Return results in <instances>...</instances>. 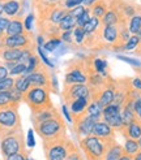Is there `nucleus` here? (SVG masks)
Wrapping results in <instances>:
<instances>
[{
	"mask_svg": "<svg viewBox=\"0 0 141 160\" xmlns=\"http://www.w3.org/2000/svg\"><path fill=\"white\" fill-rule=\"evenodd\" d=\"M42 147L46 160H67V158L78 148V145L69 139L64 138H54L42 141Z\"/></svg>",
	"mask_w": 141,
	"mask_h": 160,
	"instance_id": "nucleus-1",
	"label": "nucleus"
},
{
	"mask_svg": "<svg viewBox=\"0 0 141 160\" xmlns=\"http://www.w3.org/2000/svg\"><path fill=\"white\" fill-rule=\"evenodd\" d=\"M22 102L30 108L31 113H37L43 109L55 107L51 100V91L44 87H30L24 94Z\"/></svg>",
	"mask_w": 141,
	"mask_h": 160,
	"instance_id": "nucleus-2",
	"label": "nucleus"
},
{
	"mask_svg": "<svg viewBox=\"0 0 141 160\" xmlns=\"http://www.w3.org/2000/svg\"><path fill=\"white\" fill-rule=\"evenodd\" d=\"M35 133L39 135L42 141L44 139H54V138H64L68 137L67 134V124L63 118L61 113L55 116L47 121L38 124L34 126Z\"/></svg>",
	"mask_w": 141,
	"mask_h": 160,
	"instance_id": "nucleus-3",
	"label": "nucleus"
},
{
	"mask_svg": "<svg viewBox=\"0 0 141 160\" xmlns=\"http://www.w3.org/2000/svg\"><path fill=\"white\" fill-rule=\"evenodd\" d=\"M112 143L103 142L102 139L90 134L88 137L78 141V147L82 151L85 160H103V156L106 154L107 148L110 147V145H112Z\"/></svg>",
	"mask_w": 141,
	"mask_h": 160,
	"instance_id": "nucleus-4",
	"label": "nucleus"
},
{
	"mask_svg": "<svg viewBox=\"0 0 141 160\" xmlns=\"http://www.w3.org/2000/svg\"><path fill=\"white\" fill-rule=\"evenodd\" d=\"M22 130L18 108L0 109V139Z\"/></svg>",
	"mask_w": 141,
	"mask_h": 160,
	"instance_id": "nucleus-5",
	"label": "nucleus"
},
{
	"mask_svg": "<svg viewBox=\"0 0 141 160\" xmlns=\"http://www.w3.org/2000/svg\"><path fill=\"white\" fill-rule=\"evenodd\" d=\"M34 9L37 12V21L50 22V23H55V25H59V22L69 12L67 8L63 7V2L56 4L38 5V7H34Z\"/></svg>",
	"mask_w": 141,
	"mask_h": 160,
	"instance_id": "nucleus-6",
	"label": "nucleus"
},
{
	"mask_svg": "<svg viewBox=\"0 0 141 160\" xmlns=\"http://www.w3.org/2000/svg\"><path fill=\"white\" fill-rule=\"evenodd\" d=\"M25 151L29 150L26 147L25 135H24L22 130L18 133L7 135V137L0 139V152H2L4 159L18 152H25Z\"/></svg>",
	"mask_w": 141,
	"mask_h": 160,
	"instance_id": "nucleus-7",
	"label": "nucleus"
},
{
	"mask_svg": "<svg viewBox=\"0 0 141 160\" xmlns=\"http://www.w3.org/2000/svg\"><path fill=\"white\" fill-rule=\"evenodd\" d=\"M72 83H88V74H86L84 59H75L68 62L64 77V85Z\"/></svg>",
	"mask_w": 141,
	"mask_h": 160,
	"instance_id": "nucleus-8",
	"label": "nucleus"
},
{
	"mask_svg": "<svg viewBox=\"0 0 141 160\" xmlns=\"http://www.w3.org/2000/svg\"><path fill=\"white\" fill-rule=\"evenodd\" d=\"M0 44L8 48H17V50H34L37 48L35 37L31 31H25L22 34L13 35V37H5Z\"/></svg>",
	"mask_w": 141,
	"mask_h": 160,
	"instance_id": "nucleus-9",
	"label": "nucleus"
},
{
	"mask_svg": "<svg viewBox=\"0 0 141 160\" xmlns=\"http://www.w3.org/2000/svg\"><path fill=\"white\" fill-rule=\"evenodd\" d=\"M28 78H29L31 87H44V89L51 91L52 74L50 73L49 67L46 64H43L42 61L30 74H28Z\"/></svg>",
	"mask_w": 141,
	"mask_h": 160,
	"instance_id": "nucleus-10",
	"label": "nucleus"
},
{
	"mask_svg": "<svg viewBox=\"0 0 141 160\" xmlns=\"http://www.w3.org/2000/svg\"><path fill=\"white\" fill-rule=\"evenodd\" d=\"M61 98L64 104L68 107L70 103L78 98H89V86L86 83L64 85L61 91Z\"/></svg>",
	"mask_w": 141,
	"mask_h": 160,
	"instance_id": "nucleus-11",
	"label": "nucleus"
},
{
	"mask_svg": "<svg viewBox=\"0 0 141 160\" xmlns=\"http://www.w3.org/2000/svg\"><path fill=\"white\" fill-rule=\"evenodd\" d=\"M96 122H97V120L88 116V115H85L81 118L73 121L72 122L73 124V132L77 135V139L80 141V139H82L85 137H88V135H90Z\"/></svg>",
	"mask_w": 141,
	"mask_h": 160,
	"instance_id": "nucleus-12",
	"label": "nucleus"
},
{
	"mask_svg": "<svg viewBox=\"0 0 141 160\" xmlns=\"http://www.w3.org/2000/svg\"><path fill=\"white\" fill-rule=\"evenodd\" d=\"M91 135H94V137H97V138L102 139L103 142H107V143H112L116 141L115 129H112V128L107 122H105L103 120H99V121L96 122V125L93 128Z\"/></svg>",
	"mask_w": 141,
	"mask_h": 160,
	"instance_id": "nucleus-13",
	"label": "nucleus"
},
{
	"mask_svg": "<svg viewBox=\"0 0 141 160\" xmlns=\"http://www.w3.org/2000/svg\"><path fill=\"white\" fill-rule=\"evenodd\" d=\"M88 106H89V98H78L75 102L70 103L68 107L70 112V117H72V122L86 115Z\"/></svg>",
	"mask_w": 141,
	"mask_h": 160,
	"instance_id": "nucleus-14",
	"label": "nucleus"
},
{
	"mask_svg": "<svg viewBox=\"0 0 141 160\" xmlns=\"http://www.w3.org/2000/svg\"><path fill=\"white\" fill-rule=\"evenodd\" d=\"M119 132L122 133V135L125 139L138 141L141 138V120L137 117L136 120H133L131 124L123 126Z\"/></svg>",
	"mask_w": 141,
	"mask_h": 160,
	"instance_id": "nucleus-15",
	"label": "nucleus"
},
{
	"mask_svg": "<svg viewBox=\"0 0 141 160\" xmlns=\"http://www.w3.org/2000/svg\"><path fill=\"white\" fill-rule=\"evenodd\" d=\"M24 51L25 50H17V48H8L0 44V60L3 62H20Z\"/></svg>",
	"mask_w": 141,
	"mask_h": 160,
	"instance_id": "nucleus-16",
	"label": "nucleus"
},
{
	"mask_svg": "<svg viewBox=\"0 0 141 160\" xmlns=\"http://www.w3.org/2000/svg\"><path fill=\"white\" fill-rule=\"evenodd\" d=\"M25 26H24V17L22 14H17L16 17H12L9 21V25H8L7 30H5V37H13V35H18L25 33Z\"/></svg>",
	"mask_w": 141,
	"mask_h": 160,
	"instance_id": "nucleus-17",
	"label": "nucleus"
},
{
	"mask_svg": "<svg viewBox=\"0 0 141 160\" xmlns=\"http://www.w3.org/2000/svg\"><path fill=\"white\" fill-rule=\"evenodd\" d=\"M60 113V112L58 111V108H49V109H43L41 112H37V113H31L30 118H31V122H33V125H38V124H42L44 121H47V120H50L55 116H58Z\"/></svg>",
	"mask_w": 141,
	"mask_h": 160,
	"instance_id": "nucleus-18",
	"label": "nucleus"
},
{
	"mask_svg": "<svg viewBox=\"0 0 141 160\" xmlns=\"http://www.w3.org/2000/svg\"><path fill=\"white\" fill-rule=\"evenodd\" d=\"M21 0H5L3 3V13L7 17H16L21 13Z\"/></svg>",
	"mask_w": 141,
	"mask_h": 160,
	"instance_id": "nucleus-19",
	"label": "nucleus"
},
{
	"mask_svg": "<svg viewBox=\"0 0 141 160\" xmlns=\"http://www.w3.org/2000/svg\"><path fill=\"white\" fill-rule=\"evenodd\" d=\"M108 4H110V0H97V2L90 7L91 17H97L101 20L105 16V13L107 12Z\"/></svg>",
	"mask_w": 141,
	"mask_h": 160,
	"instance_id": "nucleus-20",
	"label": "nucleus"
},
{
	"mask_svg": "<svg viewBox=\"0 0 141 160\" xmlns=\"http://www.w3.org/2000/svg\"><path fill=\"white\" fill-rule=\"evenodd\" d=\"M123 154H124L123 146L119 145L118 142H114L112 145H110V147L107 148L106 154L103 156V160H119Z\"/></svg>",
	"mask_w": 141,
	"mask_h": 160,
	"instance_id": "nucleus-21",
	"label": "nucleus"
},
{
	"mask_svg": "<svg viewBox=\"0 0 141 160\" xmlns=\"http://www.w3.org/2000/svg\"><path fill=\"white\" fill-rule=\"evenodd\" d=\"M127 26H128V30L132 35H137L141 31V8L133 17L129 18Z\"/></svg>",
	"mask_w": 141,
	"mask_h": 160,
	"instance_id": "nucleus-22",
	"label": "nucleus"
},
{
	"mask_svg": "<svg viewBox=\"0 0 141 160\" xmlns=\"http://www.w3.org/2000/svg\"><path fill=\"white\" fill-rule=\"evenodd\" d=\"M20 106L17 103H14L12 99V94L11 91H3L0 92V109H5V108H18Z\"/></svg>",
	"mask_w": 141,
	"mask_h": 160,
	"instance_id": "nucleus-23",
	"label": "nucleus"
},
{
	"mask_svg": "<svg viewBox=\"0 0 141 160\" xmlns=\"http://www.w3.org/2000/svg\"><path fill=\"white\" fill-rule=\"evenodd\" d=\"M30 82H29V78H28V76H25V74H21V76H18L17 78H14V89L17 90V91H20L21 94H25L29 89H30Z\"/></svg>",
	"mask_w": 141,
	"mask_h": 160,
	"instance_id": "nucleus-24",
	"label": "nucleus"
},
{
	"mask_svg": "<svg viewBox=\"0 0 141 160\" xmlns=\"http://www.w3.org/2000/svg\"><path fill=\"white\" fill-rule=\"evenodd\" d=\"M76 22H77V20L75 17L67 14L65 17L59 22V30H60V33H63V31H72L77 26Z\"/></svg>",
	"mask_w": 141,
	"mask_h": 160,
	"instance_id": "nucleus-25",
	"label": "nucleus"
},
{
	"mask_svg": "<svg viewBox=\"0 0 141 160\" xmlns=\"http://www.w3.org/2000/svg\"><path fill=\"white\" fill-rule=\"evenodd\" d=\"M123 150H124V152L129 155V156H135L138 151L141 150L140 146H138V142L137 141H133V139H125L124 142V146H123Z\"/></svg>",
	"mask_w": 141,
	"mask_h": 160,
	"instance_id": "nucleus-26",
	"label": "nucleus"
},
{
	"mask_svg": "<svg viewBox=\"0 0 141 160\" xmlns=\"http://www.w3.org/2000/svg\"><path fill=\"white\" fill-rule=\"evenodd\" d=\"M102 26H103V25H102V22H101L99 18L91 17V18L82 26V29H84V31H85V34H90V33H94V31L98 30V29L102 28Z\"/></svg>",
	"mask_w": 141,
	"mask_h": 160,
	"instance_id": "nucleus-27",
	"label": "nucleus"
},
{
	"mask_svg": "<svg viewBox=\"0 0 141 160\" xmlns=\"http://www.w3.org/2000/svg\"><path fill=\"white\" fill-rule=\"evenodd\" d=\"M39 64H41V59L37 56V53H34V55H31L30 56V59L28 60V62H26V70H25V76H28V74H30L31 72H33Z\"/></svg>",
	"mask_w": 141,
	"mask_h": 160,
	"instance_id": "nucleus-28",
	"label": "nucleus"
},
{
	"mask_svg": "<svg viewBox=\"0 0 141 160\" xmlns=\"http://www.w3.org/2000/svg\"><path fill=\"white\" fill-rule=\"evenodd\" d=\"M93 67L96 69V72H98L99 74L107 77L108 74L106 73V69H107V62L102 59H97V58H93Z\"/></svg>",
	"mask_w": 141,
	"mask_h": 160,
	"instance_id": "nucleus-29",
	"label": "nucleus"
},
{
	"mask_svg": "<svg viewBox=\"0 0 141 160\" xmlns=\"http://www.w3.org/2000/svg\"><path fill=\"white\" fill-rule=\"evenodd\" d=\"M138 46H140L138 37L137 35H131V38L125 42V44L122 47L120 51H135Z\"/></svg>",
	"mask_w": 141,
	"mask_h": 160,
	"instance_id": "nucleus-30",
	"label": "nucleus"
},
{
	"mask_svg": "<svg viewBox=\"0 0 141 160\" xmlns=\"http://www.w3.org/2000/svg\"><path fill=\"white\" fill-rule=\"evenodd\" d=\"M14 87V78L13 77H7L3 81H0V92L3 91H11Z\"/></svg>",
	"mask_w": 141,
	"mask_h": 160,
	"instance_id": "nucleus-31",
	"label": "nucleus"
},
{
	"mask_svg": "<svg viewBox=\"0 0 141 160\" xmlns=\"http://www.w3.org/2000/svg\"><path fill=\"white\" fill-rule=\"evenodd\" d=\"M60 44H61L60 38H58V39H49V41H46V42H44L43 48H44L46 51L54 52L55 50L58 48V47H60Z\"/></svg>",
	"mask_w": 141,
	"mask_h": 160,
	"instance_id": "nucleus-32",
	"label": "nucleus"
},
{
	"mask_svg": "<svg viewBox=\"0 0 141 160\" xmlns=\"http://www.w3.org/2000/svg\"><path fill=\"white\" fill-rule=\"evenodd\" d=\"M72 35H73V38H75L76 43H77L78 46H82L84 39H85V31H84V29L76 26V28L73 29V31H72Z\"/></svg>",
	"mask_w": 141,
	"mask_h": 160,
	"instance_id": "nucleus-33",
	"label": "nucleus"
},
{
	"mask_svg": "<svg viewBox=\"0 0 141 160\" xmlns=\"http://www.w3.org/2000/svg\"><path fill=\"white\" fill-rule=\"evenodd\" d=\"M91 18V13H90V8H85V11H84V13L80 16V17L77 18V22H76V25L78 26V28H82L86 22H88L89 20Z\"/></svg>",
	"mask_w": 141,
	"mask_h": 160,
	"instance_id": "nucleus-34",
	"label": "nucleus"
},
{
	"mask_svg": "<svg viewBox=\"0 0 141 160\" xmlns=\"http://www.w3.org/2000/svg\"><path fill=\"white\" fill-rule=\"evenodd\" d=\"M26 70V64L25 62H17L16 65L9 70V76L13 77V76H21L25 73Z\"/></svg>",
	"mask_w": 141,
	"mask_h": 160,
	"instance_id": "nucleus-35",
	"label": "nucleus"
},
{
	"mask_svg": "<svg viewBox=\"0 0 141 160\" xmlns=\"http://www.w3.org/2000/svg\"><path fill=\"white\" fill-rule=\"evenodd\" d=\"M82 4V0H63V7L67 8L68 11L73 9V8Z\"/></svg>",
	"mask_w": 141,
	"mask_h": 160,
	"instance_id": "nucleus-36",
	"label": "nucleus"
},
{
	"mask_svg": "<svg viewBox=\"0 0 141 160\" xmlns=\"http://www.w3.org/2000/svg\"><path fill=\"white\" fill-rule=\"evenodd\" d=\"M119 60H123V61H125V62H128V64H131L132 67H135V68H141V61H138V60H136V59H131V58H127V56H122V55H119V56H116Z\"/></svg>",
	"mask_w": 141,
	"mask_h": 160,
	"instance_id": "nucleus-37",
	"label": "nucleus"
},
{
	"mask_svg": "<svg viewBox=\"0 0 141 160\" xmlns=\"http://www.w3.org/2000/svg\"><path fill=\"white\" fill-rule=\"evenodd\" d=\"M4 160H29V151H25V152H18L5 158Z\"/></svg>",
	"mask_w": 141,
	"mask_h": 160,
	"instance_id": "nucleus-38",
	"label": "nucleus"
},
{
	"mask_svg": "<svg viewBox=\"0 0 141 160\" xmlns=\"http://www.w3.org/2000/svg\"><path fill=\"white\" fill-rule=\"evenodd\" d=\"M84 11H85V7H84V5H78V7L73 8V9H70V11L68 12V14L72 16V17H75V18L77 20V18L84 13Z\"/></svg>",
	"mask_w": 141,
	"mask_h": 160,
	"instance_id": "nucleus-39",
	"label": "nucleus"
},
{
	"mask_svg": "<svg viewBox=\"0 0 141 160\" xmlns=\"http://www.w3.org/2000/svg\"><path fill=\"white\" fill-rule=\"evenodd\" d=\"M33 21H34V14L33 13L28 14V17L24 18V26H25L26 31H31V28H33Z\"/></svg>",
	"mask_w": 141,
	"mask_h": 160,
	"instance_id": "nucleus-40",
	"label": "nucleus"
},
{
	"mask_svg": "<svg viewBox=\"0 0 141 160\" xmlns=\"http://www.w3.org/2000/svg\"><path fill=\"white\" fill-rule=\"evenodd\" d=\"M9 21H11V18L7 17V16H2V17H0V33H5L8 25H9Z\"/></svg>",
	"mask_w": 141,
	"mask_h": 160,
	"instance_id": "nucleus-41",
	"label": "nucleus"
},
{
	"mask_svg": "<svg viewBox=\"0 0 141 160\" xmlns=\"http://www.w3.org/2000/svg\"><path fill=\"white\" fill-rule=\"evenodd\" d=\"M72 31H63V33L60 34V41L65 42V43H70V42H72V38H73Z\"/></svg>",
	"mask_w": 141,
	"mask_h": 160,
	"instance_id": "nucleus-42",
	"label": "nucleus"
},
{
	"mask_svg": "<svg viewBox=\"0 0 141 160\" xmlns=\"http://www.w3.org/2000/svg\"><path fill=\"white\" fill-rule=\"evenodd\" d=\"M7 77H9V72H8L7 67L4 65V62L0 60V81H3Z\"/></svg>",
	"mask_w": 141,
	"mask_h": 160,
	"instance_id": "nucleus-43",
	"label": "nucleus"
},
{
	"mask_svg": "<svg viewBox=\"0 0 141 160\" xmlns=\"http://www.w3.org/2000/svg\"><path fill=\"white\" fill-rule=\"evenodd\" d=\"M131 83H132V86L135 87L136 90H140V91H141V78L136 77V78L131 79Z\"/></svg>",
	"mask_w": 141,
	"mask_h": 160,
	"instance_id": "nucleus-44",
	"label": "nucleus"
},
{
	"mask_svg": "<svg viewBox=\"0 0 141 160\" xmlns=\"http://www.w3.org/2000/svg\"><path fill=\"white\" fill-rule=\"evenodd\" d=\"M63 112H64V115H65V117H67V120L69 122H72V117H70V112H69V109H68V107L64 104L63 106Z\"/></svg>",
	"mask_w": 141,
	"mask_h": 160,
	"instance_id": "nucleus-45",
	"label": "nucleus"
},
{
	"mask_svg": "<svg viewBox=\"0 0 141 160\" xmlns=\"http://www.w3.org/2000/svg\"><path fill=\"white\" fill-rule=\"evenodd\" d=\"M96 2H97V0H82V4L81 5H84L85 8H90Z\"/></svg>",
	"mask_w": 141,
	"mask_h": 160,
	"instance_id": "nucleus-46",
	"label": "nucleus"
},
{
	"mask_svg": "<svg viewBox=\"0 0 141 160\" xmlns=\"http://www.w3.org/2000/svg\"><path fill=\"white\" fill-rule=\"evenodd\" d=\"M29 142H28V145H29V147H33L34 146V138H33V132L31 130H29Z\"/></svg>",
	"mask_w": 141,
	"mask_h": 160,
	"instance_id": "nucleus-47",
	"label": "nucleus"
},
{
	"mask_svg": "<svg viewBox=\"0 0 141 160\" xmlns=\"http://www.w3.org/2000/svg\"><path fill=\"white\" fill-rule=\"evenodd\" d=\"M119 160H132V156H129V155H127V154L124 152V154L122 155V158H120Z\"/></svg>",
	"mask_w": 141,
	"mask_h": 160,
	"instance_id": "nucleus-48",
	"label": "nucleus"
},
{
	"mask_svg": "<svg viewBox=\"0 0 141 160\" xmlns=\"http://www.w3.org/2000/svg\"><path fill=\"white\" fill-rule=\"evenodd\" d=\"M132 160H141V150L138 151V152L135 155V156H133L132 158Z\"/></svg>",
	"mask_w": 141,
	"mask_h": 160,
	"instance_id": "nucleus-49",
	"label": "nucleus"
},
{
	"mask_svg": "<svg viewBox=\"0 0 141 160\" xmlns=\"http://www.w3.org/2000/svg\"><path fill=\"white\" fill-rule=\"evenodd\" d=\"M135 52H136L137 55H141V46H138V47H137V48L135 50Z\"/></svg>",
	"mask_w": 141,
	"mask_h": 160,
	"instance_id": "nucleus-50",
	"label": "nucleus"
},
{
	"mask_svg": "<svg viewBox=\"0 0 141 160\" xmlns=\"http://www.w3.org/2000/svg\"><path fill=\"white\" fill-rule=\"evenodd\" d=\"M3 14V3H0V17H2Z\"/></svg>",
	"mask_w": 141,
	"mask_h": 160,
	"instance_id": "nucleus-51",
	"label": "nucleus"
},
{
	"mask_svg": "<svg viewBox=\"0 0 141 160\" xmlns=\"http://www.w3.org/2000/svg\"><path fill=\"white\" fill-rule=\"evenodd\" d=\"M137 37H138V41H140V46H141V31H140V33L137 34Z\"/></svg>",
	"mask_w": 141,
	"mask_h": 160,
	"instance_id": "nucleus-52",
	"label": "nucleus"
},
{
	"mask_svg": "<svg viewBox=\"0 0 141 160\" xmlns=\"http://www.w3.org/2000/svg\"><path fill=\"white\" fill-rule=\"evenodd\" d=\"M137 142H138V146H140V148H141V138H140V139H138Z\"/></svg>",
	"mask_w": 141,
	"mask_h": 160,
	"instance_id": "nucleus-53",
	"label": "nucleus"
},
{
	"mask_svg": "<svg viewBox=\"0 0 141 160\" xmlns=\"http://www.w3.org/2000/svg\"><path fill=\"white\" fill-rule=\"evenodd\" d=\"M137 117H138V118H140V120H141V115H140V116H137Z\"/></svg>",
	"mask_w": 141,
	"mask_h": 160,
	"instance_id": "nucleus-54",
	"label": "nucleus"
}]
</instances>
